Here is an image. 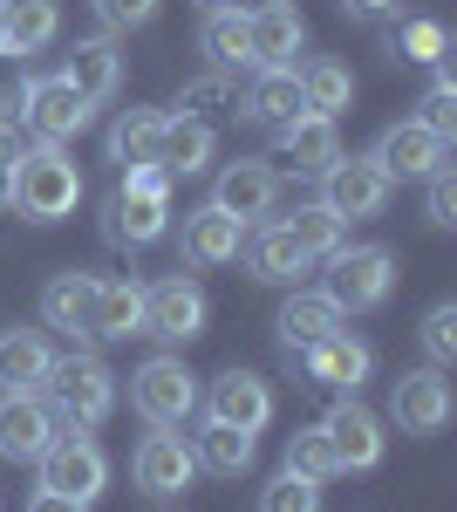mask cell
<instances>
[{
  "mask_svg": "<svg viewBox=\"0 0 457 512\" xmlns=\"http://www.w3.org/2000/svg\"><path fill=\"white\" fill-rule=\"evenodd\" d=\"M7 205L28 219V226H55L82 205V171L62 144H35L14 158V178H7Z\"/></svg>",
  "mask_w": 457,
  "mask_h": 512,
  "instance_id": "6da1fadb",
  "label": "cell"
},
{
  "mask_svg": "<svg viewBox=\"0 0 457 512\" xmlns=\"http://www.w3.org/2000/svg\"><path fill=\"white\" fill-rule=\"evenodd\" d=\"M48 410H55L62 431H96V424L116 410L110 362H96V355H69V362H55V376H48Z\"/></svg>",
  "mask_w": 457,
  "mask_h": 512,
  "instance_id": "7a4b0ae2",
  "label": "cell"
},
{
  "mask_svg": "<svg viewBox=\"0 0 457 512\" xmlns=\"http://www.w3.org/2000/svg\"><path fill=\"white\" fill-rule=\"evenodd\" d=\"M389 287H396V260H389V246H335L328 253V301L342 308V315H369L389 301Z\"/></svg>",
  "mask_w": 457,
  "mask_h": 512,
  "instance_id": "3957f363",
  "label": "cell"
},
{
  "mask_svg": "<svg viewBox=\"0 0 457 512\" xmlns=\"http://www.w3.org/2000/svg\"><path fill=\"white\" fill-rule=\"evenodd\" d=\"M130 403H137V417L151 431H178V424H191V410H198V376H191L178 355H151L130 376Z\"/></svg>",
  "mask_w": 457,
  "mask_h": 512,
  "instance_id": "277c9868",
  "label": "cell"
},
{
  "mask_svg": "<svg viewBox=\"0 0 457 512\" xmlns=\"http://www.w3.org/2000/svg\"><path fill=\"white\" fill-rule=\"evenodd\" d=\"M35 465H41V485H48V492H69V499H82V506H96V492L110 485V458H103V444L82 437V431L48 437V451H41Z\"/></svg>",
  "mask_w": 457,
  "mask_h": 512,
  "instance_id": "5b68a950",
  "label": "cell"
},
{
  "mask_svg": "<svg viewBox=\"0 0 457 512\" xmlns=\"http://www.w3.org/2000/svg\"><path fill=\"white\" fill-rule=\"evenodd\" d=\"M14 103H21V123H28L35 144H69V137H82V123H89V103L62 76H28L14 89Z\"/></svg>",
  "mask_w": 457,
  "mask_h": 512,
  "instance_id": "8992f818",
  "label": "cell"
},
{
  "mask_svg": "<svg viewBox=\"0 0 457 512\" xmlns=\"http://www.w3.org/2000/svg\"><path fill=\"white\" fill-rule=\"evenodd\" d=\"M321 205H328L342 226L376 219L382 205H389V178H382V164L376 158H335L328 171H321Z\"/></svg>",
  "mask_w": 457,
  "mask_h": 512,
  "instance_id": "52a82bcc",
  "label": "cell"
},
{
  "mask_svg": "<svg viewBox=\"0 0 457 512\" xmlns=\"http://www.w3.org/2000/svg\"><path fill=\"white\" fill-rule=\"evenodd\" d=\"M144 335H157V342L205 335V287L191 274H164L157 287H144Z\"/></svg>",
  "mask_w": 457,
  "mask_h": 512,
  "instance_id": "ba28073f",
  "label": "cell"
},
{
  "mask_svg": "<svg viewBox=\"0 0 457 512\" xmlns=\"http://www.w3.org/2000/svg\"><path fill=\"white\" fill-rule=\"evenodd\" d=\"M301 362V376L314 383V390H342V396H355L362 383H369V369H376V349L362 342V335H328V342H314L307 355H294Z\"/></svg>",
  "mask_w": 457,
  "mask_h": 512,
  "instance_id": "9c48e42d",
  "label": "cell"
},
{
  "mask_svg": "<svg viewBox=\"0 0 457 512\" xmlns=\"http://www.w3.org/2000/svg\"><path fill=\"white\" fill-rule=\"evenodd\" d=\"M389 417H396L410 437H437L444 431V424H451V383H444V369H410V376H396Z\"/></svg>",
  "mask_w": 457,
  "mask_h": 512,
  "instance_id": "30bf717a",
  "label": "cell"
},
{
  "mask_svg": "<svg viewBox=\"0 0 457 512\" xmlns=\"http://www.w3.org/2000/svg\"><path fill=\"white\" fill-rule=\"evenodd\" d=\"M212 205L226 212V219H239V226H253V219H267L273 205H280V171L260 158H239L219 171V185H212Z\"/></svg>",
  "mask_w": 457,
  "mask_h": 512,
  "instance_id": "8fae6325",
  "label": "cell"
},
{
  "mask_svg": "<svg viewBox=\"0 0 457 512\" xmlns=\"http://www.w3.org/2000/svg\"><path fill=\"white\" fill-rule=\"evenodd\" d=\"M321 431H328V444H335L342 472H376V465H382V417L369 410V403L342 396V403L321 417Z\"/></svg>",
  "mask_w": 457,
  "mask_h": 512,
  "instance_id": "7c38bea8",
  "label": "cell"
},
{
  "mask_svg": "<svg viewBox=\"0 0 457 512\" xmlns=\"http://www.w3.org/2000/svg\"><path fill=\"white\" fill-rule=\"evenodd\" d=\"M130 478H137V492H151V499H171V492H185L191 478H198V458H191L185 437L151 431L144 444H137V458H130Z\"/></svg>",
  "mask_w": 457,
  "mask_h": 512,
  "instance_id": "4fadbf2b",
  "label": "cell"
},
{
  "mask_svg": "<svg viewBox=\"0 0 457 512\" xmlns=\"http://www.w3.org/2000/svg\"><path fill=\"white\" fill-rule=\"evenodd\" d=\"M205 403H212V424H232V431L260 437L273 424V390H267V376H253V369H226Z\"/></svg>",
  "mask_w": 457,
  "mask_h": 512,
  "instance_id": "5bb4252c",
  "label": "cell"
},
{
  "mask_svg": "<svg viewBox=\"0 0 457 512\" xmlns=\"http://www.w3.org/2000/svg\"><path fill=\"white\" fill-rule=\"evenodd\" d=\"M55 362H62V355L48 349L41 328H7V335H0V390L7 396H41L48 376H55Z\"/></svg>",
  "mask_w": 457,
  "mask_h": 512,
  "instance_id": "9a60e30c",
  "label": "cell"
},
{
  "mask_svg": "<svg viewBox=\"0 0 457 512\" xmlns=\"http://www.w3.org/2000/svg\"><path fill=\"white\" fill-rule=\"evenodd\" d=\"M444 151H451V144H444V137H430L423 123H389V130L376 137V151H369V158H376L382 178L396 185V178H430V171L444 164Z\"/></svg>",
  "mask_w": 457,
  "mask_h": 512,
  "instance_id": "2e32d148",
  "label": "cell"
},
{
  "mask_svg": "<svg viewBox=\"0 0 457 512\" xmlns=\"http://www.w3.org/2000/svg\"><path fill=\"white\" fill-rule=\"evenodd\" d=\"M342 328L348 321H342V308L328 301V287H294L287 308H280V349L307 355L314 342H328V335H342Z\"/></svg>",
  "mask_w": 457,
  "mask_h": 512,
  "instance_id": "e0dca14e",
  "label": "cell"
},
{
  "mask_svg": "<svg viewBox=\"0 0 457 512\" xmlns=\"http://www.w3.org/2000/svg\"><path fill=\"white\" fill-rule=\"evenodd\" d=\"M239 246H246V226H239V219H226L219 205L185 212V233H178L185 267H226V260H239Z\"/></svg>",
  "mask_w": 457,
  "mask_h": 512,
  "instance_id": "ac0fdd59",
  "label": "cell"
},
{
  "mask_svg": "<svg viewBox=\"0 0 457 512\" xmlns=\"http://www.w3.org/2000/svg\"><path fill=\"white\" fill-rule=\"evenodd\" d=\"M82 335H96V342H130V335H144V287H137V280H96Z\"/></svg>",
  "mask_w": 457,
  "mask_h": 512,
  "instance_id": "d6986e66",
  "label": "cell"
},
{
  "mask_svg": "<svg viewBox=\"0 0 457 512\" xmlns=\"http://www.w3.org/2000/svg\"><path fill=\"white\" fill-rule=\"evenodd\" d=\"M55 437V410L41 396H0V458L14 465H35Z\"/></svg>",
  "mask_w": 457,
  "mask_h": 512,
  "instance_id": "ffe728a7",
  "label": "cell"
},
{
  "mask_svg": "<svg viewBox=\"0 0 457 512\" xmlns=\"http://www.w3.org/2000/svg\"><path fill=\"white\" fill-rule=\"evenodd\" d=\"M171 226V192H144L123 178V192L110 198V239L116 246H151Z\"/></svg>",
  "mask_w": 457,
  "mask_h": 512,
  "instance_id": "44dd1931",
  "label": "cell"
},
{
  "mask_svg": "<svg viewBox=\"0 0 457 512\" xmlns=\"http://www.w3.org/2000/svg\"><path fill=\"white\" fill-rule=\"evenodd\" d=\"M335 158H342L335 117H294V123H280V164H287L294 178H321Z\"/></svg>",
  "mask_w": 457,
  "mask_h": 512,
  "instance_id": "7402d4cb",
  "label": "cell"
},
{
  "mask_svg": "<svg viewBox=\"0 0 457 512\" xmlns=\"http://www.w3.org/2000/svg\"><path fill=\"white\" fill-rule=\"evenodd\" d=\"M307 41V21L294 0H273L253 14V69H294V55H301Z\"/></svg>",
  "mask_w": 457,
  "mask_h": 512,
  "instance_id": "603a6c76",
  "label": "cell"
},
{
  "mask_svg": "<svg viewBox=\"0 0 457 512\" xmlns=\"http://www.w3.org/2000/svg\"><path fill=\"white\" fill-rule=\"evenodd\" d=\"M62 82L76 89L89 110H96V103H110V96H116V82H123V55H116V41H110V35L76 41V55L62 62Z\"/></svg>",
  "mask_w": 457,
  "mask_h": 512,
  "instance_id": "cb8c5ba5",
  "label": "cell"
},
{
  "mask_svg": "<svg viewBox=\"0 0 457 512\" xmlns=\"http://www.w3.org/2000/svg\"><path fill=\"white\" fill-rule=\"evenodd\" d=\"M219 151V137H212V123L198 117H164V137H157V164L171 171V178H191V171H205Z\"/></svg>",
  "mask_w": 457,
  "mask_h": 512,
  "instance_id": "d4e9b609",
  "label": "cell"
},
{
  "mask_svg": "<svg viewBox=\"0 0 457 512\" xmlns=\"http://www.w3.org/2000/svg\"><path fill=\"white\" fill-rule=\"evenodd\" d=\"M239 110H246L253 123H267V130H280V123L307 117V103H301V82H294V69H260V76H253V89L239 96Z\"/></svg>",
  "mask_w": 457,
  "mask_h": 512,
  "instance_id": "484cf974",
  "label": "cell"
},
{
  "mask_svg": "<svg viewBox=\"0 0 457 512\" xmlns=\"http://www.w3.org/2000/svg\"><path fill=\"white\" fill-rule=\"evenodd\" d=\"M198 48L212 55V69H246L253 62V14L246 7H212L205 28H198Z\"/></svg>",
  "mask_w": 457,
  "mask_h": 512,
  "instance_id": "4316f807",
  "label": "cell"
},
{
  "mask_svg": "<svg viewBox=\"0 0 457 512\" xmlns=\"http://www.w3.org/2000/svg\"><path fill=\"white\" fill-rule=\"evenodd\" d=\"M62 35V0H7V55H35Z\"/></svg>",
  "mask_w": 457,
  "mask_h": 512,
  "instance_id": "83f0119b",
  "label": "cell"
},
{
  "mask_svg": "<svg viewBox=\"0 0 457 512\" xmlns=\"http://www.w3.org/2000/svg\"><path fill=\"white\" fill-rule=\"evenodd\" d=\"M294 82H301L307 117H342L348 103H355V76H348L342 62H328V55H321V62H307Z\"/></svg>",
  "mask_w": 457,
  "mask_h": 512,
  "instance_id": "f1b7e54d",
  "label": "cell"
},
{
  "mask_svg": "<svg viewBox=\"0 0 457 512\" xmlns=\"http://www.w3.org/2000/svg\"><path fill=\"white\" fill-rule=\"evenodd\" d=\"M198 472H219V478H239L253 465V431H232V424H205L198 444H191Z\"/></svg>",
  "mask_w": 457,
  "mask_h": 512,
  "instance_id": "f546056e",
  "label": "cell"
},
{
  "mask_svg": "<svg viewBox=\"0 0 457 512\" xmlns=\"http://www.w3.org/2000/svg\"><path fill=\"white\" fill-rule=\"evenodd\" d=\"M157 137H164V117L157 110H123L110 123V164H157Z\"/></svg>",
  "mask_w": 457,
  "mask_h": 512,
  "instance_id": "4dcf8cb0",
  "label": "cell"
},
{
  "mask_svg": "<svg viewBox=\"0 0 457 512\" xmlns=\"http://www.w3.org/2000/svg\"><path fill=\"white\" fill-rule=\"evenodd\" d=\"M246 260H253V280H267V287H287L294 274H307V253L294 246L287 226H267V233L246 246Z\"/></svg>",
  "mask_w": 457,
  "mask_h": 512,
  "instance_id": "1f68e13d",
  "label": "cell"
},
{
  "mask_svg": "<svg viewBox=\"0 0 457 512\" xmlns=\"http://www.w3.org/2000/svg\"><path fill=\"white\" fill-rule=\"evenodd\" d=\"M89 294H96V280H89V274H55L48 287H41V321L82 335V321H89Z\"/></svg>",
  "mask_w": 457,
  "mask_h": 512,
  "instance_id": "d6a6232c",
  "label": "cell"
},
{
  "mask_svg": "<svg viewBox=\"0 0 457 512\" xmlns=\"http://www.w3.org/2000/svg\"><path fill=\"white\" fill-rule=\"evenodd\" d=\"M280 472L307 478V485H335V478H342V458H335L328 431L314 424V431H294V437H287V465H280Z\"/></svg>",
  "mask_w": 457,
  "mask_h": 512,
  "instance_id": "836d02e7",
  "label": "cell"
},
{
  "mask_svg": "<svg viewBox=\"0 0 457 512\" xmlns=\"http://www.w3.org/2000/svg\"><path fill=\"white\" fill-rule=\"evenodd\" d=\"M287 233H294V246H301L307 260H328V253H335V246L348 239V226L335 219V212H328V205H321V198H314V205H294Z\"/></svg>",
  "mask_w": 457,
  "mask_h": 512,
  "instance_id": "e575fe53",
  "label": "cell"
},
{
  "mask_svg": "<svg viewBox=\"0 0 457 512\" xmlns=\"http://www.w3.org/2000/svg\"><path fill=\"white\" fill-rule=\"evenodd\" d=\"M178 110H185V117H198V123H212V117H226V110H239V89H232V76H226V69H212V76L185 82Z\"/></svg>",
  "mask_w": 457,
  "mask_h": 512,
  "instance_id": "d590c367",
  "label": "cell"
},
{
  "mask_svg": "<svg viewBox=\"0 0 457 512\" xmlns=\"http://www.w3.org/2000/svg\"><path fill=\"white\" fill-rule=\"evenodd\" d=\"M444 48H451L444 21H403V28L389 35V55H396V62H444Z\"/></svg>",
  "mask_w": 457,
  "mask_h": 512,
  "instance_id": "8d00e7d4",
  "label": "cell"
},
{
  "mask_svg": "<svg viewBox=\"0 0 457 512\" xmlns=\"http://www.w3.org/2000/svg\"><path fill=\"white\" fill-rule=\"evenodd\" d=\"M423 355H430V369H444V362H457V308L451 301H437L430 315H423Z\"/></svg>",
  "mask_w": 457,
  "mask_h": 512,
  "instance_id": "74e56055",
  "label": "cell"
},
{
  "mask_svg": "<svg viewBox=\"0 0 457 512\" xmlns=\"http://www.w3.org/2000/svg\"><path fill=\"white\" fill-rule=\"evenodd\" d=\"M260 512H321V485H307V478L280 472L267 492H260Z\"/></svg>",
  "mask_w": 457,
  "mask_h": 512,
  "instance_id": "f35d334b",
  "label": "cell"
},
{
  "mask_svg": "<svg viewBox=\"0 0 457 512\" xmlns=\"http://www.w3.org/2000/svg\"><path fill=\"white\" fill-rule=\"evenodd\" d=\"M423 130H430V137H444V144H451L457 137V82L451 76H437L430 82V96H423Z\"/></svg>",
  "mask_w": 457,
  "mask_h": 512,
  "instance_id": "ab89813d",
  "label": "cell"
},
{
  "mask_svg": "<svg viewBox=\"0 0 457 512\" xmlns=\"http://www.w3.org/2000/svg\"><path fill=\"white\" fill-rule=\"evenodd\" d=\"M89 7H96V21L110 35H130V28H151L157 21V0H89Z\"/></svg>",
  "mask_w": 457,
  "mask_h": 512,
  "instance_id": "60d3db41",
  "label": "cell"
},
{
  "mask_svg": "<svg viewBox=\"0 0 457 512\" xmlns=\"http://www.w3.org/2000/svg\"><path fill=\"white\" fill-rule=\"evenodd\" d=\"M430 226H457V171L451 164L430 171Z\"/></svg>",
  "mask_w": 457,
  "mask_h": 512,
  "instance_id": "b9f144b4",
  "label": "cell"
},
{
  "mask_svg": "<svg viewBox=\"0 0 457 512\" xmlns=\"http://www.w3.org/2000/svg\"><path fill=\"white\" fill-rule=\"evenodd\" d=\"M14 158H21V137L0 123V205H7V178H14Z\"/></svg>",
  "mask_w": 457,
  "mask_h": 512,
  "instance_id": "7bdbcfd3",
  "label": "cell"
},
{
  "mask_svg": "<svg viewBox=\"0 0 457 512\" xmlns=\"http://www.w3.org/2000/svg\"><path fill=\"white\" fill-rule=\"evenodd\" d=\"M28 512H89V506H82V499H69V492H48V485H41L35 499H28Z\"/></svg>",
  "mask_w": 457,
  "mask_h": 512,
  "instance_id": "ee69618b",
  "label": "cell"
},
{
  "mask_svg": "<svg viewBox=\"0 0 457 512\" xmlns=\"http://www.w3.org/2000/svg\"><path fill=\"white\" fill-rule=\"evenodd\" d=\"M342 7L355 14V21H389V14H396L403 0H342Z\"/></svg>",
  "mask_w": 457,
  "mask_h": 512,
  "instance_id": "f6af8a7d",
  "label": "cell"
},
{
  "mask_svg": "<svg viewBox=\"0 0 457 512\" xmlns=\"http://www.w3.org/2000/svg\"><path fill=\"white\" fill-rule=\"evenodd\" d=\"M0 55H7V0H0Z\"/></svg>",
  "mask_w": 457,
  "mask_h": 512,
  "instance_id": "bcb514c9",
  "label": "cell"
},
{
  "mask_svg": "<svg viewBox=\"0 0 457 512\" xmlns=\"http://www.w3.org/2000/svg\"><path fill=\"white\" fill-rule=\"evenodd\" d=\"M198 7H205V14H212V7H239V0H198Z\"/></svg>",
  "mask_w": 457,
  "mask_h": 512,
  "instance_id": "7dc6e473",
  "label": "cell"
},
{
  "mask_svg": "<svg viewBox=\"0 0 457 512\" xmlns=\"http://www.w3.org/2000/svg\"><path fill=\"white\" fill-rule=\"evenodd\" d=\"M0 123H7V103H0Z\"/></svg>",
  "mask_w": 457,
  "mask_h": 512,
  "instance_id": "c3c4849f",
  "label": "cell"
}]
</instances>
